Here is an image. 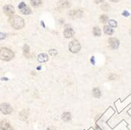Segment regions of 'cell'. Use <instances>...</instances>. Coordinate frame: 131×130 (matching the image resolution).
Instances as JSON below:
<instances>
[{
    "instance_id": "cell-1",
    "label": "cell",
    "mask_w": 131,
    "mask_h": 130,
    "mask_svg": "<svg viewBox=\"0 0 131 130\" xmlns=\"http://www.w3.org/2000/svg\"><path fill=\"white\" fill-rule=\"evenodd\" d=\"M10 25L13 27L14 29L17 30H20L22 29L25 25V22L22 17H20L19 16H12L10 18Z\"/></svg>"
},
{
    "instance_id": "cell-2",
    "label": "cell",
    "mask_w": 131,
    "mask_h": 130,
    "mask_svg": "<svg viewBox=\"0 0 131 130\" xmlns=\"http://www.w3.org/2000/svg\"><path fill=\"white\" fill-rule=\"evenodd\" d=\"M14 57V53L11 49L6 48L0 49V59L5 61H10Z\"/></svg>"
},
{
    "instance_id": "cell-3",
    "label": "cell",
    "mask_w": 131,
    "mask_h": 130,
    "mask_svg": "<svg viewBox=\"0 0 131 130\" xmlns=\"http://www.w3.org/2000/svg\"><path fill=\"white\" fill-rule=\"evenodd\" d=\"M68 48H69V50L73 53H78L80 49H81V45L80 43L78 42V40H72L71 42H70L69 45H68Z\"/></svg>"
},
{
    "instance_id": "cell-4",
    "label": "cell",
    "mask_w": 131,
    "mask_h": 130,
    "mask_svg": "<svg viewBox=\"0 0 131 130\" xmlns=\"http://www.w3.org/2000/svg\"><path fill=\"white\" fill-rule=\"evenodd\" d=\"M0 111L4 114H10L13 111V108L9 103H3L0 105Z\"/></svg>"
},
{
    "instance_id": "cell-5",
    "label": "cell",
    "mask_w": 131,
    "mask_h": 130,
    "mask_svg": "<svg viewBox=\"0 0 131 130\" xmlns=\"http://www.w3.org/2000/svg\"><path fill=\"white\" fill-rule=\"evenodd\" d=\"M68 15L70 16L71 18L75 19V18H80L83 15V12L81 10H72L69 11Z\"/></svg>"
},
{
    "instance_id": "cell-6",
    "label": "cell",
    "mask_w": 131,
    "mask_h": 130,
    "mask_svg": "<svg viewBox=\"0 0 131 130\" xmlns=\"http://www.w3.org/2000/svg\"><path fill=\"white\" fill-rule=\"evenodd\" d=\"M75 35V31H74L73 28L71 27L70 25H66L64 28V35L66 38H69L73 37V35Z\"/></svg>"
},
{
    "instance_id": "cell-7",
    "label": "cell",
    "mask_w": 131,
    "mask_h": 130,
    "mask_svg": "<svg viewBox=\"0 0 131 130\" xmlns=\"http://www.w3.org/2000/svg\"><path fill=\"white\" fill-rule=\"evenodd\" d=\"M3 12L6 15H7L9 17H12L13 15L15 10H14V7L11 5H6L3 7Z\"/></svg>"
},
{
    "instance_id": "cell-8",
    "label": "cell",
    "mask_w": 131,
    "mask_h": 130,
    "mask_svg": "<svg viewBox=\"0 0 131 130\" xmlns=\"http://www.w3.org/2000/svg\"><path fill=\"white\" fill-rule=\"evenodd\" d=\"M108 43L109 46L112 49H116L119 46V41L115 38H110L108 39Z\"/></svg>"
},
{
    "instance_id": "cell-9",
    "label": "cell",
    "mask_w": 131,
    "mask_h": 130,
    "mask_svg": "<svg viewBox=\"0 0 131 130\" xmlns=\"http://www.w3.org/2000/svg\"><path fill=\"white\" fill-rule=\"evenodd\" d=\"M0 130H13V128L8 122L3 120L0 122Z\"/></svg>"
},
{
    "instance_id": "cell-10",
    "label": "cell",
    "mask_w": 131,
    "mask_h": 130,
    "mask_svg": "<svg viewBox=\"0 0 131 130\" xmlns=\"http://www.w3.org/2000/svg\"><path fill=\"white\" fill-rule=\"evenodd\" d=\"M23 53L25 55V57L27 58H31V55L30 53V48L28 45H25L23 48Z\"/></svg>"
},
{
    "instance_id": "cell-11",
    "label": "cell",
    "mask_w": 131,
    "mask_h": 130,
    "mask_svg": "<svg viewBox=\"0 0 131 130\" xmlns=\"http://www.w3.org/2000/svg\"><path fill=\"white\" fill-rule=\"evenodd\" d=\"M49 60L48 55L46 53H40L38 56V60L40 63H43V62H46Z\"/></svg>"
},
{
    "instance_id": "cell-12",
    "label": "cell",
    "mask_w": 131,
    "mask_h": 130,
    "mask_svg": "<svg viewBox=\"0 0 131 130\" xmlns=\"http://www.w3.org/2000/svg\"><path fill=\"white\" fill-rule=\"evenodd\" d=\"M59 5L63 8H68L71 6V0H60Z\"/></svg>"
},
{
    "instance_id": "cell-13",
    "label": "cell",
    "mask_w": 131,
    "mask_h": 130,
    "mask_svg": "<svg viewBox=\"0 0 131 130\" xmlns=\"http://www.w3.org/2000/svg\"><path fill=\"white\" fill-rule=\"evenodd\" d=\"M104 31H105V34L108 35H112L114 33V30H113V28L110 27V26H105V27H104Z\"/></svg>"
},
{
    "instance_id": "cell-14",
    "label": "cell",
    "mask_w": 131,
    "mask_h": 130,
    "mask_svg": "<svg viewBox=\"0 0 131 130\" xmlns=\"http://www.w3.org/2000/svg\"><path fill=\"white\" fill-rule=\"evenodd\" d=\"M93 95L95 98H100L101 96V92L98 88H94L93 89Z\"/></svg>"
},
{
    "instance_id": "cell-15",
    "label": "cell",
    "mask_w": 131,
    "mask_h": 130,
    "mask_svg": "<svg viewBox=\"0 0 131 130\" xmlns=\"http://www.w3.org/2000/svg\"><path fill=\"white\" fill-rule=\"evenodd\" d=\"M20 12H21V13H23L24 15H28V14L31 13V10L30 9V7H28L26 6L25 8H23L22 10H20Z\"/></svg>"
},
{
    "instance_id": "cell-16",
    "label": "cell",
    "mask_w": 131,
    "mask_h": 130,
    "mask_svg": "<svg viewBox=\"0 0 131 130\" xmlns=\"http://www.w3.org/2000/svg\"><path fill=\"white\" fill-rule=\"evenodd\" d=\"M61 118L64 122H69V121L71 120V114L68 113V112H65V113L62 114Z\"/></svg>"
},
{
    "instance_id": "cell-17",
    "label": "cell",
    "mask_w": 131,
    "mask_h": 130,
    "mask_svg": "<svg viewBox=\"0 0 131 130\" xmlns=\"http://www.w3.org/2000/svg\"><path fill=\"white\" fill-rule=\"evenodd\" d=\"M93 34L95 35V36H100L101 35V31L100 29L98 27H94L93 28Z\"/></svg>"
},
{
    "instance_id": "cell-18",
    "label": "cell",
    "mask_w": 131,
    "mask_h": 130,
    "mask_svg": "<svg viewBox=\"0 0 131 130\" xmlns=\"http://www.w3.org/2000/svg\"><path fill=\"white\" fill-rule=\"evenodd\" d=\"M31 4L32 6L38 7L41 6L42 4V0H31Z\"/></svg>"
},
{
    "instance_id": "cell-19",
    "label": "cell",
    "mask_w": 131,
    "mask_h": 130,
    "mask_svg": "<svg viewBox=\"0 0 131 130\" xmlns=\"http://www.w3.org/2000/svg\"><path fill=\"white\" fill-rule=\"evenodd\" d=\"M108 17H107L106 15H101V16L100 17V22H101V23H103V24L107 23V21H108Z\"/></svg>"
},
{
    "instance_id": "cell-20",
    "label": "cell",
    "mask_w": 131,
    "mask_h": 130,
    "mask_svg": "<svg viewBox=\"0 0 131 130\" xmlns=\"http://www.w3.org/2000/svg\"><path fill=\"white\" fill-rule=\"evenodd\" d=\"M109 25H110V27L111 28H115V27H117V22L115 21V20H110L109 21Z\"/></svg>"
},
{
    "instance_id": "cell-21",
    "label": "cell",
    "mask_w": 131,
    "mask_h": 130,
    "mask_svg": "<svg viewBox=\"0 0 131 130\" xmlns=\"http://www.w3.org/2000/svg\"><path fill=\"white\" fill-rule=\"evenodd\" d=\"M101 9H102L103 10H105V11H108L109 9H110V7H109V6L108 5V4H102L101 5Z\"/></svg>"
},
{
    "instance_id": "cell-22",
    "label": "cell",
    "mask_w": 131,
    "mask_h": 130,
    "mask_svg": "<svg viewBox=\"0 0 131 130\" xmlns=\"http://www.w3.org/2000/svg\"><path fill=\"white\" fill-rule=\"evenodd\" d=\"M26 6V4L24 2H21L19 4V6H18V8H19V10H22L23 8H25Z\"/></svg>"
},
{
    "instance_id": "cell-23",
    "label": "cell",
    "mask_w": 131,
    "mask_h": 130,
    "mask_svg": "<svg viewBox=\"0 0 131 130\" xmlns=\"http://www.w3.org/2000/svg\"><path fill=\"white\" fill-rule=\"evenodd\" d=\"M7 37V35L5 34V33H2V32H0V39H4Z\"/></svg>"
},
{
    "instance_id": "cell-24",
    "label": "cell",
    "mask_w": 131,
    "mask_h": 130,
    "mask_svg": "<svg viewBox=\"0 0 131 130\" xmlns=\"http://www.w3.org/2000/svg\"><path fill=\"white\" fill-rule=\"evenodd\" d=\"M50 53L52 55H56L57 53V52H56L55 49H51V50H50Z\"/></svg>"
},
{
    "instance_id": "cell-25",
    "label": "cell",
    "mask_w": 131,
    "mask_h": 130,
    "mask_svg": "<svg viewBox=\"0 0 131 130\" xmlns=\"http://www.w3.org/2000/svg\"><path fill=\"white\" fill-rule=\"evenodd\" d=\"M123 15L124 17H129L130 16V13H129V12H127V11H123Z\"/></svg>"
},
{
    "instance_id": "cell-26",
    "label": "cell",
    "mask_w": 131,
    "mask_h": 130,
    "mask_svg": "<svg viewBox=\"0 0 131 130\" xmlns=\"http://www.w3.org/2000/svg\"><path fill=\"white\" fill-rule=\"evenodd\" d=\"M95 59H94V57H91V63H92V64L93 65H94L95 64Z\"/></svg>"
},
{
    "instance_id": "cell-27",
    "label": "cell",
    "mask_w": 131,
    "mask_h": 130,
    "mask_svg": "<svg viewBox=\"0 0 131 130\" xmlns=\"http://www.w3.org/2000/svg\"><path fill=\"white\" fill-rule=\"evenodd\" d=\"M94 1L96 3H101V2H103L105 0H94Z\"/></svg>"
},
{
    "instance_id": "cell-28",
    "label": "cell",
    "mask_w": 131,
    "mask_h": 130,
    "mask_svg": "<svg viewBox=\"0 0 131 130\" xmlns=\"http://www.w3.org/2000/svg\"><path fill=\"white\" fill-rule=\"evenodd\" d=\"M111 2H118L119 0H110Z\"/></svg>"
},
{
    "instance_id": "cell-29",
    "label": "cell",
    "mask_w": 131,
    "mask_h": 130,
    "mask_svg": "<svg viewBox=\"0 0 131 130\" xmlns=\"http://www.w3.org/2000/svg\"><path fill=\"white\" fill-rule=\"evenodd\" d=\"M130 34L131 35V29H130Z\"/></svg>"
}]
</instances>
